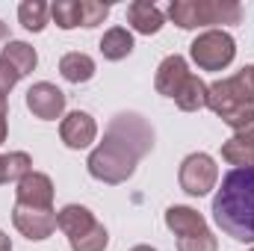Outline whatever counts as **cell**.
Segmentation results:
<instances>
[{
  "label": "cell",
  "instance_id": "1",
  "mask_svg": "<svg viewBox=\"0 0 254 251\" xmlns=\"http://www.w3.org/2000/svg\"><path fill=\"white\" fill-rule=\"evenodd\" d=\"M154 148V130L151 125L136 116V113H119L107 133L104 142L95 145V151L89 154V175L101 184L119 187L133 178L139 160Z\"/></svg>",
  "mask_w": 254,
  "mask_h": 251
},
{
  "label": "cell",
  "instance_id": "2",
  "mask_svg": "<svg viewBox=\"0 0 254 251\" xmlns=\"http://www.w3.org/2000/svg\"><path fill=\"white\" fill-rule=\"evenodd\" d=\"M213 219L237 243H254V166L234 169L222 178L213 198Z\"/></svg>",
  "mask_w": 254,
  "mask_h": 251
},
{
  "label": "cell",
  "instance_id": "3",
  "mask_svg": "<svg viewBox=\"0 0 254 251\" xmlns=\"http://www.w3.org/2000/svg\"><path fill=\"white\" fill-rule=\"evenodd\" d=\"M207 107L234 130L246 125L254 116V65H246L234 77L216 80L207 92Z\"/></svg>",
  "mask_w": 254,
  "mask_h": 251
},
{
  "label": "cell",
  "instance_id": "4",
  "mask_svg": "<svg viewBox=\"0 0 254 251\" xmlns=\"http://www.w3.org/2000/svg\"><path fill=\"white\" fill-rule=\"evenodd\" d=\"M169 18L181 30L216 27V24H240L243 6L237 0H172Z\"/></svg>",
  "mask_w": 254,
  "mask_h": 251
},
{
  "label": "cell",
  "instance_id": "5",
  "mask_svg": "<svg viewBox=\"0 0 254 251\" xmlns=\"http://www.w3.org/2000/svg\"><path fill=\"white\" fill-rule=\"evenodd\" d=\"M57 228L68 237L71 251H104L110 246L107 228L95 219V213L89 207H80V204L63 207L57 213Z\"/></svg>",
  "mask_w": 254,
  "mask_h": 251
},
{
  "label": "cell",
  "instance_id": "6",
  "mask_svg": "<svg viewBox=\"0 0 254 251\" xmlns=\"http://www.w3.org/2000/svg\"><path fill=\"white\" fill-rule=\"evenodd\" d=\"M166 228L178 237V251H219V243L204 216L187 204H175L166 210Z\"/></svg>",
  "mask_w": 254,
  "mask_h": 251
},
{
  "label": "cell",
  "instance_id": "7",
  "mask_svg": "<svg viewBox=\"0 0 254 251\" xmlns=\"http://www.w3.org/2000/svg\"><path fill=\"white\" fill-rule=\"evenodd\" d=\"M190 57L201 71H225L237 57V42L225 30H204L190 45Z\"/></svg>",
  "mask_w": 254,
  "mask_h": 251
},
{
  "label": "cell",
  "instance_id": "8",
  "mask_svg": "<svg viewBox=\"0 0 254 251\" xmlns=\"http://www.w3.org/2000/svg\"><path fill=\"white\" fill-rule=\"evenodd\" d=\"M181 189L192 195V198H201L207 195L210 189H216V181H219V166L210 154H190L184 163H181Z\"/></svg>",
  "mask_w": 254,
  "mask_h": 251
},
{
  "label": "cell",
  "instance_id": "9",
  "mask_svg": "<svg viewBox=\"0 0 254 251\" xmlns=\"http://www.w3.org/2000/svg\"><path fill=\"white\" fill-rule=\"evenodd\" d=\"M12 225L33 243H42L48 240L54 231H57V210L54 207H27V204H18L12 207Z\"/></svg>",
  "mask_w": 254,
  "mask_h": 251
},
{
  "label": "cell",
  "instance_id": "10",
  "mask_svg": "<svg viewBox=\"0 0 254 251\" xmlns=\"http://www.w3.org/2000/svg\"><path fill=\"white\" fill-rule=\"evenodd\" d=\"M27 110L42 122H57L65 113V92L60 86L48 83V80L33 83L30 92H27Z\"/></svg>",
  "mask_w": 254,
  "mask_h": 251
},
{
  "label": "cell",
  "instance_id": "11",
  "mask_svg": "<svg viewBox=\"0 0 254 251\" xmlns=\"http://www.w3.org/2000/svg\"><path fill=\"white\" fill-rule=\"evenodd\" d=\"M60 136H63L65 148H71V151H83V148H89V145L98 139V125H95V119H92L89 113L74 110V113H68V116L63 119V125H60Z\"/></svg>",
  "mask_w": 254,
  "mask_h": 251
},
{
  "label": "cell",
  "instance_id": "12",
  "mask_svg": "<svg viewBox=\"0 0 254 251\" xmlns=\"http://www.w3.org/2000/svg\"><path fill=\"white\" fill-rule=\"evenodd\" d=\"M15 201L27 207H54V181L45 172H30L15 184Z\"/></svg>",
  "mask_w": 254,
  "mask_h": 251
},
{
  "label": "cell",
  "instance_id": "13",
  "mask_svg": "<svg viewBox=\"0 0 254 251\" xmlns=\"http://www.w3.org/2000/svg\"><path fill=\"white\" fill-rule=\"evenodd\" d=\"M187 77H190V65H187V60L178 57V54H172V57H166V60L160 63V68H157L154 89H157L160 95H166V98H175Z\"/></svg>",
  "mask_w": 254,
  "mask_h": 251
},
{
  "label": "cell",
  "instance_id": "14",
  "mask_svg": "<svg viewBox=\"0 0 254 251\" xmlns=\"http://www.w3.org/2000/svg\"><path fill=\"white\" fill-rule=\"evenodd\" d=\"M127 24H130L136 33H142V36H154V33L163 30L166 18H163V12H160L151 0H133V3L127 6Z\"/></svg>",
  "mask_w": 254,
  "mask_h": 251
},
{
  "label": "cell",
  "instance_id": "15",
  "mask_svg": "<svg viewBox=\"0 0 254 251\" xmlns=\"http://www.w3.org/2000/svg\"><path fill=\"white\" fill-rule=\"evenodd\" d=\"M207 92H210V86H207L201 77L190 74V77L184 80V86L178 89L175 104H178L184 113H198V110H204V107H207Z\"/></svg>",
  "mask_w": 254,
  "mask_h": 251
},
{
  "label": "cell",
  "instance_id": "16",
  "mask_svg": "<svg viewBox=\"0 0 254 251\" xmlns=\"http://www.w3.org/2000/svg\"><path fill=\"white\" fill-rule=\"evenodd\" d=\"M101 54H104V60H110V63L127 60V57L133 54V36H130V30H127V27H113V30H107L104 39H101Z\"/></svg>",
  "mask_w": 254,
  "mask_h": 251
},
{
  "label": "cell",
  "instance_id": "17",
  "mask_svg": "<svg viewBox=\"0 0 254 251\" xmlns=\"http://www.w3.org/2000/svg\"><path fill=\"white\" fill-rule=\"evenodd\" d=\"M60 74H63L68 83H89L95 77V60L89 54H80V51H71L60 60Z\"/></svg>",
  "mask_w": 254,
  "mask_h": 251
},
{
  "label": "cell",
  "instance_id": "18",
  "mask_svg": "<svg viewBox=\"0 0 254 251\" xmlns=\"http://www.w3.org/2000/svg\"><path fill=\"white\" fill-rule=\"evenodd\" d=\"M0 57L12 65L15 71H18V77L33 74V71H36V65H39V54H36V48H33V45H27V42H9V45L3 48V54H0Z\"/></svg>",
  "mask_w": 254,
  "mask_h": 251
},
{
  "label": "cell",
  "instance_id": "19",
  "mask_svg": "<svg viewBox=\"0 0 254 251\" xmlns=\"http://www.w3.org/2000/svg\"><path fill=\"white\" fill-rule=\"evenodd\" d=\"M33 172V157L27 151H12L0 157V184H18Z\"/></svg>",
  "mask_w": 254,
  "mask_h": 251
},
{
  "label": "cell",
  "instance_id": "20",
  "mask_svg": "<svg viewBox=\"0 0 254 251\" xmlns=\"http://www.w3.org/2000/svg\"><path fill=\"white\" fill-rule=\"evenodd\" d=\"M48 15H51V6L45 0H24L18 6V21L30 33H42L48 27Z\"/></svg>",
  "mask_w": 254,
  "mask_h": 251
},
{
  "label": "cell",
  "instance_id": "21",
  "mask_svg": "<svg viewBox=\"0 0 254 251\" xmlns=\"http://www.w3.org/2000/svg\"><path fill=\"white\" fill-rule=\"evenodd\" d=\"M222 160L237 166V169H252L254 166V145L243 142L237 136H231L228 142H222Z\"/></svg>",
  "mask_w": 254,
  "mask_h": 251
},
{
  "label": "cell",
  "instance_id": "22",
  "mask_svg": "<svg viewBox=\"0 0 254 251\" xmlns=\"http://www.w3.org/2000/svg\"><path fill=\"white\" fill-rule=\"evenodd\" d=\"M51 18L57 21L60 30H74L80 27V0H57L51 6Z\"/></svg>",
  "mask_w": 254,
  "mask_h": 251
},
{
  "label": "cell",
  "instance_id": "23",
  "mask_svg": "<svg viewBox=\"0 0 254 251\" xmlns=\"http://www.w3.org/2000/svg\"><path fill=\"white\" fill-rule=\"evenodd\" d=\"M110 15V3L101 0H80V27H98Z\"/></svg>",
  "mask_w": 254,
  "mask_h": 251
},
{
  "label": "cell",
  "instance_id": "24",
  "mask_svg": "<svg viewBox=\"0 0 254 251\" xmlns=\"http://www.w3.org/2000/svg\"><path fill=\"white\" fill-rule=\"evenodd\" d=\"M18 80H21V77H18V71H15L12 65L0 57V107H6V98H9V92L15 89V83H18Z\"/></svg>",
  "mask_w": 254,
  "mask_h": 251
},
{
  "label": "cell",
  "instance_id": "25",
  "mask_svg": "<svg viewBox=\"0 0 254 251\" xmlns=\"http://www.w3.org/2000/svg\"><path fill=\"white\" fill-rule=\"evenodd\" d=\"M234 136H237V139H243V142H252V145H254V116L246 122V125L237 127V130H234Z\"/></svg>",
  "mask_w": 254,
  "mask_h": 251
},
{
  "label": "cell",
  "instance_id": "26",
  "mask_svg": "<svg viewBox=\"0 0 254 251\" xmlns=\"http://www.w3.org/2000/svg\"><path fill=\"white\" fill-rule=\"evenodd\" d=\"M6 133H9V125H6V107H0V145L6 142Z\"/></svg>",
  "mask_w": 254,
  "mask_h": 251
},
{
  "label": "cell",
  "instance_id": "27",
  "mask_svg": "<svg viewBox=\"0 0 254 251\" xmlns=\"http://www.w3.org/2000/svg\"><path fill=\"white\" fill-rule=\"evenodd\" d=\"M0 251H12V240H9L3 231H0Z\"/></svg>",
  "mask_w": 254,
  "mask_h": 251
},
{
  "label": "cell",
  "instance_id": "28",
  "mask_svg": "<svg viewBox=\"0 0 254 251\" xmlns=\"http://www.w3.org/2000/svg\"><path fill=\"white\" fill-rule=\"evenodd\" d=\"M130 251H157V249H151V246H133Z\"/></svg>",
  "mask_w": 254,
  "mask_h": 251
},
{
  "label": "cell",
  "instance_id": "29",
  "mask_svg": "<svg viewBox=\"0 0 254 251\" xmlns=\"http://www.w3.org/2000/svg\"><path fill=\"white\" fill-rule=\"evenodd\" d=\"M3 39H6V24L0 21V42H3Z\"/></svg>",
  "mask_w": 254,
  "mask_h": 251
},
{
  "label": "cell",
  "instance_id": "30",
  "mask_svg": "<svg viewBox=\"0 0 254 251\" xmlns=\"http://www.w3.org/2000/svg\"><path fill=\"white\" fill-rule=\"evenodd\" d=\"M252 251H254V249H252Z\"/></svg>",
  "mask_w": 254,
  "mask_h": 251
}]
</instances>
